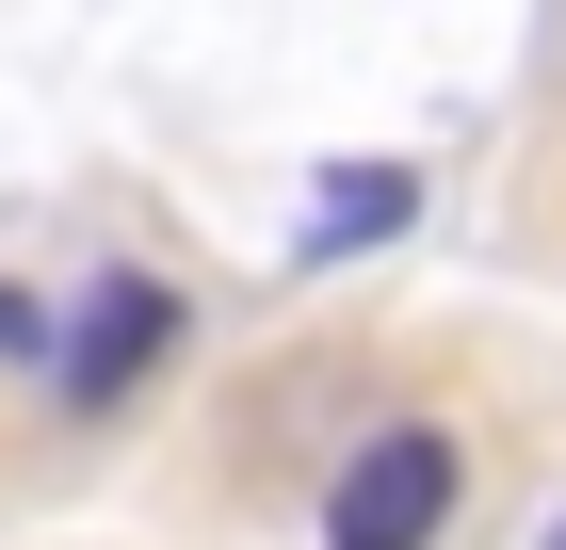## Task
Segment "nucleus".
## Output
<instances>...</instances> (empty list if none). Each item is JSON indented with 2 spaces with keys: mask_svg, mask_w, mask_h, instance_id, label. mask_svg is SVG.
<instances>
[{
  "mask_svg": "<svg viewBox=\"0 0 566 550\" xmlns=\"http://www.w3.org/2000/svg\"><path fill=\"white\" fill-rule=\"evenodd\" d=\"M551 550H566V535H551Z\"/></svg>",
  "mask_w": 566,
  "mask_h": 550,
  "instance_id": "nucleus-5",
  "label": "nucleus"
},
{
  "mask_svg": "<svg viewBox=\"0 0 566 550\" xmlns=\"http://www.w3.org/2000/svg\"><path fill=\"white\" fill-rule=\"evenodd\" d=\"M437 518H453V437H437V422H389L373 454L340 469L324 550H437Z\"/></svg>",
  "mask_w": 566,
  "mask_h": 550,
  "instance_id": "nucleus-1",
  "label": "nucleus"
},
{
  "mask_svg": "<svg viewBox=\"0 0 566 550\" xmlns=\"http://www.w3.org/2000/svg\"><path fill=\"white\" fill-rule=\"evenodd\" d=\"M163 356H178V292L163 276H97L82 324H65V388H82V405H130Z\"/></svg>",
  "mask_w": 566,
  "mask_h": 550,
  "instance_id": "nucleus-2",
  "label": "nucleus"
},
{
  "mask_svg": "<svg viewBox=\"0 0 566 550\" xmlns=\"http://www.w3.org/2000/svg\"><path fill=\"white\" fill-rule=\"evenodd\" d=\"M0 356H33V292H0Z\"/></svg>",
  "mask_w": 566,
  "mask_h": 550,
  "instance_id": "nucleus-4",
  "label": "nucleus"
},
{
  "mask_svg": "<svg viewBox=\"0 0 566 550\" xmlns=\"http://www.w3.org/2000/svg\"><path fill=\"white\" fill-rule=\"evenodd\" d=\"M405 211H421V178H405V163H340L324 195H307V259H356V243H389Z\"/></svg>",
  "mask_w": 566,
  "mask_h": 550,
  "instance_id": "nucleus-3",
  "label": "nucleus"
}]
</instances>
